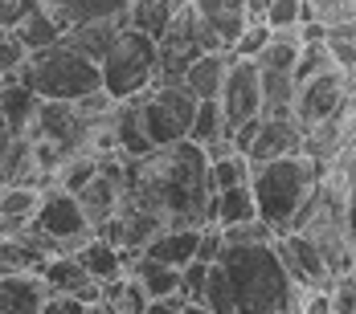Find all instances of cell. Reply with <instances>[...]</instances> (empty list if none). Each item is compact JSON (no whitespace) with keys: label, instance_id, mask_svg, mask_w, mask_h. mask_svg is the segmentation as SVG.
Instances as JSON below:
<instances>
[{"label":"cell","instance_id":"1","mask_svg":"<svg viewBox=\"0 0 356 314\" xmlns=\"http://www.w3.org/2000/svg\"><path fill=\"white\" fill-rule=\"evenodd\" d=\"M123 196L160 216L164 229L209 225V159L193 139L123 159Z\"/></svg>","mask_w":356,"mask_h":314},{"label":"cell","instance_id":"2","mask_svg":"<svg viewBox=\"0 0 356 314\" xmlns=\"http://www.w3.org/2000/svg\"><path fill=\"white\" fill-rule=\"evenodd\" d=\"M275 241V237H270ZM270 241L258 245H221L217 265L225 270L234 314H295L303 290L291 281Z\"/></svg>","mask_w":356,"mask_h":314},{"label":"cell","instance_id":"3","mask_svg":"<svg viewBox=\"0 0 356 314\" xmlns=\"http://www.w3.org/2000/svg\"><path fill=\"white\" fill-rule=\"evenodd\" d=\"M250 196L258 216L275 229V237L291 229V216L299 212V204L312 196V188L320 184V164L299 155H279L266 164H250Z\"/></svg>","mask_w":356,"mask_h":314},{"label":"cell","instance_id":"4","mask_svg":"<svg viewBox=\"0 0 356 314\" xmlns=\"http://www.w3.org/2000/svg\"><path fill=\"white\" fill-rule=\"evenodd\" d=\"M25 90H33L37 98L49 103H74L90 90H99V62L82 58L66 41H54L45 49H33L25 58V66L13 73Z\"/></svg>","mask_w":356,"mask_h":314},{"label":"cell","instance_id":"5","mask_svg":"<svg viewBox=\"0 0 356 314\" xmlns=\"http://www.w3.org/2000/svg\"><path fill=\"white\" fill-rule=\"evenodd\" d=\"M156 82V41L140 29H119L111 49L99 58V86L115 103H127Z\"/></svg>","mask_w":356,"mask_h":314},{"label":"cell","instance_id":"6","mask_svg":"<svg viewBox=\"0 0 356 314\" xmlns=\"http://www.w3.org/2000/svg\"><path fill=\"white\" fill-rule=\"evenodd\" d=\"M131 103H136L140 131L147 135L152 147H168V143L188 139L197 98H193L180 82H152V86H147L143 94H136Z\"/></svg>","mask_w":356,"mask_h":314},{"label":"cell","instance_id":"7","mask_svg":"<svg viewBox=\"0 0 356 314\" xmlns=\"http://www.w3.org/2000/svg\"><path fill=\"white\" fill-rule=\"evenodd\" d=\"M29 225L49 241V257H54V253H74L78 245L90 237V220H86V212L78 209L74 192L58 188V184L41 188V204H37V212H33Z\"/></svg>","mask_w":356,"mask_h":314},{"label":"cell","instance_id":"8","mask_svg":"<svg viewBox=\"0 0 356 314\" xmlns=\"http://www.w3.org/2000/svg\"><path fill=\"white\" fill-rule=\"evenodd\" d=\"M353 103V78H344L340 70H323L312 73L303 82H295V98H291V119L299 131L316 127L320 119L336 114L340 106Z\"/></svg>","mask_w":356,"mask_h":314},{"label":"cell","instance_id":"9","mask_svg":"<svg viewBox=\"0 0 356 314\" xmlns=\"http://www.w3.org/2000/svg\"><path fill=\"white\" fill-rule=\"evenodd\" d=\"M217 106H221V123L225 131H234L238 123H246L254 114H262V82H258V62L250 58H234L225 62V78L217 90Z\"/></svg>","mask_w":356,"mask_h":314},{"label":"cell","instance_id":"10","mask_svg":"<svg viewBox=\"0 0 356 314\" xmlns=\"http://www.w3.org/2000/svg\"><path fill=\"white\" fill-rule=\"evenodd\" d=\"M270 245H275L283 270L291 274V281H295L303 294H307V290H327V286H332V274H327V265H323L320 249L307 241L303 233H279Z\"/></svg>","mask_w":356,"mask_h":314},{"label":"cell","instance_id":"11","mask_svg":"<svg viewBox=\"0 0 356 314\" xmlns=\"http://www.w3.org/2000/svg\"><path fill=\"white\" fill-rule=\"evenodd\" d=\"M29 139H45L54 147H62L66 155H78L82 151V135H86V123L74 114L70 103H49V98H37L33 123L25 131Z\"/></svg>","mask_w":356,"mask_h":314},{"label":"cell","instance_id":"12","mask_svg":"<svg viewBox=\"0 0 356 314\" xmlns=\"http://www.w3.org/2000/svg\"><path fill=\"white\" fill-rule=\"evenodd\" d=\"M353 114H356V103H348V106H340L336 114H327V119H320L316 127H307L303 131V155L307 159H316V164H327L340 147H348L353 143Z\"/></svg>","mask_w":356,"mask_h":314},{"label":"cell","instance_id":"13","mask_svg":"<svg viewBox=\"0 0 356 314\" xmlns=\"http://www.w3.org/2000/svg\"><path fill=\"white\" fill-rule=\"evenodd\" d=\"M303 147V131L295 127V119H258V131L246 147L250 164H266V159H279V155H299Z\"/></svg>","mask_w":356,"mask_h":314},{"label":"cell","instance_id":"14","mask_svg":"<svg viewBox=\"0 0 356 314\" xmlns=\"http://www.w3.org/2000/svg\"><path fill=\"white\" fill-rule=\"evenodd\" d=\"M74 257H78V265L90 274V278L99 281H111L119 278V274H127V261H131V249H115L111 241H103V237H86V241L74 249Z\"/></svg>","mask_w":356,"mask_h":314},{"label":"cell","instance_id":"15","mask_svg":"<svg viewBox=\"0 0 356 314\" xmlns=\"http://www.w3.org/2000/svg\"><path fill=\"white\" fill-rule=\"evenodd\" d=\"M45 298L49 290L37 274H0V314H41Z\"/></svg>","mask_w":356,"mask_h":314},{"label":"cell","instance_id":"16","mask_svg":"<svg viewBox=\"0 0 356 314\" xmlns=\"http://www.w3.org/2000/svg\"><path fill=\"white\" fill-rule=\"evenodd\" d=\"M197 233H201V229H193V225H184V229H160L156 237H147V241L140 245V253H147V257H156V261L180 270V265H188V261L197 257Z\"/></svg>","mask_w":356,"mask_h":314},{"label":"cell","instance_id":"17","mask_svg":"<svg viewBox=\"0 0 356 314\" xmlns=\"http://www.w3.org/2000/svg\"><path fill=\"white\" fill-rule=\"evenodd\" d=\"M123 25H127L123 17H115V21H78V25H66V29H62V41H66L70 49H78L82 58L99 62L111 49V41L119 37Z\"/></svg>","mask_w":356,"mask_h":314},{"label":"cell","instance_id":"18","mask_svg":"<svg viewBox=\"0 0 356 314\" xmlns=\"http://www.w3.org/2000/svg\"><path fill=\"white\" fill-rule=\"evenodd\" d=\"M225 62H229V49H209V53H201L184 78H180V86L197 98V103H205V98H217V90H221V78H225Z\"/></svg>","mask_w":356,"mask_h":314},{"label":"cell","instance_id":"19","mask_svg":"<svg viewBox=\"0 0 356 314\" xmlns=\"http://www.w3.org/2000/svg\"><path fill=\"white\" fill-rule=\"evenodd\" d=\"M193 8L201 12V21L213 29V37L229 49L234 41H238V33L246 29V8H242V0H193Z\"/></svg>","mask_w":356,"mask_h":314},{"label":"cell","instance_id":"20","mask_svg":"<svg viewBox=\"0 0 356 314\" xmlns=\"http://www.w3.org/2000/svg\"><path fill=\"white\" fill-rule=\"evenodd\" d=\"M37 110V94L25 90L17 78H0V119L8 127V135H25L29 123H33Z\"/></svg>","mask_w":356,"mask_h":314},{"label":"cell","instance_id":"21","mask_svg":"<svg viewBox=\"0 0 356 314\" xmlns=\"http://www.w3.org/2000/svg\"><path fill=\"white\" fill-rule=\"evenodd\" d=\"M119 196H123V188L111 180V175L95 172L78 192H74V200H78V209L86 212V220H90V229L99 225V220H107L111 212H115V204H119Z\"/></svg>","mask_w":356,"mask_h":314},{"label":"cell","instance_id":"22","mask_svg":"<svg viewBox=\"0 0 356 314\" xmlns=\"http://www.w3.org/2000/svg\"><path fill=\"white\" fill-rule=\"evenodd\" d=\"M127 278L140 281V290L147 294V298H164V294H177L180 270L164 265V261H156V257H147V253H131V261H127Z\"/></svg>","mask_w":356,"mask_h":314},{"label":"cell","instance_id":"23","mask_svg":"<svg viewBox=\"0 0 356 314\" xmlns=\"http://www.w3.org/2000/svg\"><path fill=\"white\" fill-rule=\"evenodd\" d=\"M250 216H258V209H254V196H250V184H234V188L209 192V225H217V229H229V225L250 220Z\"/></svg>","mask_w":356,"mask_h":314},{"label":"cell","instance_id":"24","mask_svg":"<svg viewBox=\"0 0 356 314\" xmlns=\"http://www.w3.org/2000/svg\"><path fill=\"white\" fill-rule=\"evenodd\" d=\"M45 249L33 241V233H17V237H0V274H37L45 265Z\"/></svg>","mask_w":356,"mask_h":314},{"label":"cell","instance_id":"25","mask_svg":"<svg viewBox=\"0 0 356 314\" xmlns=\"http://www.w3.org/2000/svg\"><path fill=\"white\" fill-rule=\"evenodd\" d=\"M37 278L45 281L49 294H78L86 281H95L82 265H78L74 253H54V257H45V265L37 270Z\"/></svg>","mask_w":356,"mask_h":314},{"label":"cell","instance_id":"26","mask_svg":"<svg viewBox=\"0 0 356 314\" xmlns=\"http://www.w3.org/2000/svg\"><path fill=\"white\" fill-rule=\"evenodd\" d=\"M177 4L180 0H131L127 12H123V21H127V29H140V33H147L156 41V37L172 25Z\"/></svg>","mask_w":356,"mask_h":314},{"label":"cell","instance_id":"27","mask_svg":"<svg viewBox=\"0 0 356 314\" xmlns=\"http://www.w3.org/2000/svg\"><path fill=\"white\" fill-rule=\"evenodd\" d=\"M13 33H17V41L33 53V49H45V45H54V41H62V29H58V21H54V12L49 8H29L17 25H13Z\"/></svg>","mask_w":356,"mask_h":314},{"label":"cell","instance_id":"28","mask_svg":"<svg viewBox=\"0 0 356 314\" xmlns=\"http://www.w3.org/2000/svg\"><path fill=\"white\" fill-rule=\"evenodd\" d=\"M258 82H262V114L266 119H291L295 78L283 70H258Z\"/></svg>","mask_w":356,"mask_h":314},{"label":"cell","instance_id":"29","mask_svg":"<svg viewBox=\"0 0 356 314\" xmlns=\"http://www.w3.org/2000/svg\"><path fill=\"white\" fill-rule=\"evenodd\" d=\"M127 4L131 0H70L66 8L54 12V21H58V29L78 25V21H115L127 12Z\"/></svg>","mask_w":356,"mask_h":314},{"label":"cell","instance_id":"30","mask_svg":"<svg viewBox=\"0 0 356 314\" xmlns=\"http://www.w3.org/2000/svg\"><path fill=\"white\" fill-rule=\"evenodd\" d=\"M323 49L332 58V66L353 78L356 73V21H340V25H327L323 29Z\"/></svg>","mask_w":356,"mask_h":314},{"label":"cell","instance_id":"31","mask_svg":"<svg viewBox=\"0 0 356 314\" xmlns=\"http://www.w3.org/2000/svg\"><path fill=\"white\" fill-rule=\"evenodd\" d=\"M299 49H303V41H299L295 29H270V41L262 45V53H258L254 62H258V70H283V73H291L295 58H299Z\"/></svg>","mask_w":356,"mask_h":314},{"label":"cell","instance_id":"32","mask_svg":"<svg viewBox=\"0 0 356 314\" xmlns=\"http://www.w3.org/2000/svg\"><path fill=\"white\" fill-rule=\"evenodd\" d=\"M37 204H41V188H33V184H0V216L33 220Z\"/></svg>","mask_w":356,"mask_h":314},{"label":"cell","instance_id":"33","mask_svg":"<svg viewBox=\"0 0 356 314\" xmlns=\"http://www.w3.org/2000/svg\"><path fill=\"white\" fill-rule=\"evenodd\" d=\"M229 139V131H225V123H221V106H217V98H205V103H197V110H193V127H188V139L197 143V147H205V143L213 139Z\"/></svg>","mask_w":356,"mask_h":314},{"label":"cell","instance_id":"34","mask_svg":"<svg viewBox=\"0 0 356 314\" xmlns=\"http://www.w3.org/2000/svg\"><path fill=\"white\" fill-rule=\"evenodd\" d=\"M246 180H250V159L242 151H229V155H221V159H209V192L246 184Z\"/></svg>","mask_w":356,"mask_h":314},{"label":"cell","instance_id":"35","mask_svg":"<svg viewBox=\"0 0 356 314\" xmlns=\"http://www.w3.org/2000/svg\"><path fill=\"white\" fill-rule=\"evenodd\" d=\"M201 302L209 306V314H234V298H229V281L225 270L209 261V274H205V290H201Z\"/></svg>","mask_w":356,"mask_h":314},{"label":"cell","instance_id":"36","mask_svg":"<svg viewBox=\"0 0 356 314\" xmlns=\"http://www.w3.org/2000/svg\"><path fill=\"white\" fill-rule=\"evenodd\" d=\"M275 229L262 220V216H250V220H238L229 229H221V241L225 245H258V241H270Z\"/></svg>","mask_w":356,"mask_h":314},{"label":"cell","instance_id":"37","mask_svg":"<svg viewBox=\"0 0 356 314\" xmlns=\"http://www.w3.org/2000/svg\"><path fill=\"white\" fill-rule=\"evenodd\" d=\"M266 41H270V29H266L262 21H250L246 29L238 33V41L229 45V53H234V58H250V62H254V58L262 53V45H266Z\"/></svg>","mask_w":356,"mask_h":314},{"label":"cell","instance_id":"38","mask_svg":"<svg viewBox=\"0 0 356 314\" xmlns=\"http://www.w3.org/2000/svg\"><path fill=\"white\" fill-rule=\"evenodd\" d=\"M25 58H29V49L17 41L13 29H0V78H13V73L25 66Z\"/></svg>","mask_w":356,"mask_h":314},{"label":"cell","instance_id":"39","mask_svg":"<svg viewBox=\"0 0 356 314\" xmlns=\"http://www.w3.org/2000/svg\"><path fill=\"white\" fill-rule=\"evenodd\" d=\"M327 302H332V314H356V281L353 274H336L332 286H327Z\"/></svg>","mask_w":356,"mask_h":314},{"label":"cell","instance_id":"40","mask_svg":"<svg viewBox=\"0 0 356 314\" xmlns=\"http://www.w3.org/2000/svg\"><path fill=\"white\" fill-rule=\"evenodd\" d=\"M307 8L316 12V21H323V25L356 21V0H307Z\"/></svg>","mask_w":356,"mask_h":314},{"label":"cell","instance_id":"41","mask_svg":"<svg viewBox=\"0 0 356 314\" xmlns=\"http://www.w3.org/2000/svg\"><path fill=\"white\" fill-rule=\"evenodd\" d=\"M299 8H303V0H270L262 25L266 29H295L299 25Z\"/></svg>","mask_w":356,"mask_h":314},{"label":"cell","instance_id":"42","mask_svg":"<svg viewBox=\"0 0 356 314\" xmlns=\"http://www.w3.org/2000/svg\"><path fill=\"white\" fill-rule=\"evenodd\" d=\"M205 274H209V261H197V257H193L188 265H180V286H177V290L184 294V298H197V302H201Z\"/></svg>","mask_w":356,"mask_h":314},{"label":"cell","instance_id":"43","mask_svg":"<svg viewBox=\"0 0 356 314\" xmlns=\"http://www.w3.org/2000/svg\"><path fill=\"white\" fill-rule=\"evenodd\" d=\"M221 229L217 225H201V233H197V261H217V253H221Z\"/></svg>","mask_w":356,"mask_h":314},{"label":"cell","instance_id":"44","mask_svg":"<svg viewBox=\"0 0 356 314\" xmlns=\"http://www.w3.org/2000/svg\"><path fill=\"white\" fill-rule=\"evenodd\" d=\"M41 314H86V302H78L74 294H49L41 302Z\"/></svg>","mask_w":356,"mask_h":314},{"label":"cell","instance_id":"45","mask_svg":"<svg viewBox=\"0 0 356 314\" xmlns=\"http://www.w3.org/2000/svg\"><path fill=\"white\" fill-rule=\"evenodd\" d=\"M29 8H37V0H0V29H13Z\"/></svg>","mask_w":356,"mask_h":314},{"label":"cell","instance_id":"46","mask_svg":"<svg viewBox=\"0 0 356 314\" xmlns=\"http://www.w3.org/2000/svg\"><path fill=\"white\" fill-rule=\"evenodd\" d=\"M180 306H184V294H164V298H147V306H143V314H180Z\"/></svg>","mask_w":356,"mask_h":314},{"label":"cell","instance_id":"47","mask_svg":"<svg viewBox=\"0 0 356 314\" xmlns=\"http://www.w3.org/2000/svg\"><path fill=\"white\" fill-rule=\"evenodd\" d=\"M242 8H246V21H262L266 8H270V0H242Z\"/></svg>","mask_w":356,"mask_h":314},{"label":"cell","instance_id":"48","mask_svg":"<svg viewBox=\"0 0 356 314\" xmlns=\"http://www.w3.org/2000/svg\"><path fill=\"white\" fill-rule=\"evenodd\" d=\"M86 314H119V311L111 306L107 298H99V302H90V306H86Z\"/></svg>","mask_w":356,"mask_h":314},{"label":"cell","instance_id":"49","mask_svg":"<svg viewBox=\"0 0 356 314\" xmlns=\"http://www.w3.org/2000/svg\"><path fill=\"white\" fill-rule=\"evenodd\" d=\"M37 4H41V8H49V12H58V8H66L70 0H37Z\"/></svg>","mask_w":356,"mask_h":314}]
</instances>
